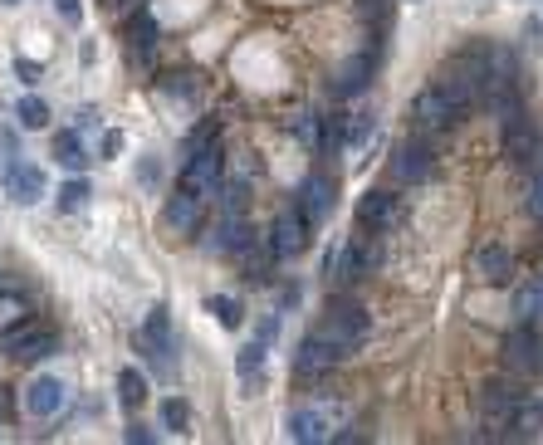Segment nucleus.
<instances>
[{"label": "nucleus", "mask_w": 543, "mask_h": 445, "mask_svg": "<svg viewBox=\"0 0 543 445\" xmlns=\"http://www.w3.org/2000/svg\"><path fill=\"white\" fill-rule=\"evenodd\" d=\"M523 386L519 377H490V382L480 386V406H484V435L490 441H504L509 435V421H514V406L523 401Z\"/></svg>", "instance_id": "nucleus-1"}, {"label": "nucleus", "mask_w": 543, "mask_h": 445, "mask_svg": "<svg viewBox=\"0 0 543 445\" xmlns=\"http://www.w3.org/2000/svg\"><path fill=\"white\" fill-rule=\"evenodd\" d=\"M504 372L509 377H539L543 372V338H539V323H514L504 333Z\"/></svg>", "instance_id": "nucleus-2"}, {"label": "nucleus", "mask_w": 543, "mask_h": 445, "mask_svg": "<svg viewBox=\"0 0 543 445\" xmlns=\"http://www.w3.org/2000/svg\"><path fill=\"white\" fill-rule=\"evenodd\" d=\"M504 157H509L514 167H523V171L543 167V138H539V128H533V118L523 108L504 113Z\"/></svg>", "instance_id": "nucleus-3"}, {"label": "nucleus", "mask_w": 543, "mask_h": 445, "mask_svg": "<svg viewBox=\"0 0 543 445\" xmlns=\"http://www.w3.org/2000/svg\"><path fill=\"white\" fill-rule=\"evenodd\" d=\"M460 113H465V108H455V103L445 99L441 83H426V89L411 99V123H416L421 132H451L455 123H460Z\"/></svg>", "instance_id": "nucleus-4"}, {"label": "nucleus", "mask_w": 543, "mask_h": 445, "mask_svg": "<svg viewBox=\"0 0 543 445\" xmlns=\"http://www.w3.org/2000/svg\"><path fill=\"white\" fill-rule=\"evenodd\" d=\"M377 265H382V245H377V240H367V235H353L343 250H338L333 279H338V284H353V279L372 274Z\"/></svg>", "instance_id": "nucleus-5"}, {"label": "nucleus", "mask_w": 543, "mask_h": 445, "mask_svg": "<svg viewBox=\"0 0 543 445\" xmlns=\"http://www.w3.org/2000/svg\"><path fill=\"white\" fill-rule=\"evenodd\" d=\"M396 216H402V196L387 187H372L363 201H357V226L367 230V235H377V230H392Z\"/></svg>", "instance_id": "nucleus-6"}, {"label": "nucleus", "mask_w": 543, "mask_h": 445, "mask_svg": "<svg viewBox=\"0 0 543 445\" xmlns=\"http://www.w3.org/2000/svg\"><path fill=\"white\" fill-rule=\"evenodd\" d=\"M323 338H333L338 347H353V343H363L367 338V314L357 304H328V318H323V328H318Z\"/></svg>", "instance_id": "nucleus-7"}, {"label": "nucleus", "mask_w": 543, "mask_h": 445, "mask_svg": "<svg viewBox=\"0 0 543 445\" xmlns=\"http://www.w3.org/2000/svg\"><path fill=\"white\" fill-rule=\"evenodd\" d=\"M304 245H308L304 211H284V216H275V226H269V255H275V259H294V255H304Z\"/></svg>", "instance_id": "nucleus-8"}, {"label": "nucleus", "mask_w": 543, "mask_h": 445, "mask_svg": "<svg viewBox=\"0 0 543 445\" xmlns=\"http://www.w3.org/2000/svg\"><path fill=\"white\" fill-rule=\"evenodd\" d=\"M220 167H226V157H220L216 142H211V147H196L191 162H187V171H181V187L196 191V196H206V191L220 181Z\"/></svg>", "instance_id": "nucleus-9"}, {"label": "nucleus", "mask_w": 543, "mask_h": 445, "mask_svg": "<svg viewBox=\"0 0 543 445\" xmlns=\"http://www.w3.org/2000/svg\"><path fill=\"white\" fill-rule=\"evenodd\" d=\"M343 353L347 347H338L333 338H323V333H308L304 338V347H299V357H294V372L299 377H308V372H328V367H338L343 362Z\"/></svg>", "instance_id": "nucleus-10"}, {"label": "nucleus", "mask_w": 543, "mask_h": 445, "mask_svg": "<svg viewBox=\"0 0 543 445\" xmlns=\"http://www.w3.org/2000/svg\"><path fill=\"white\" fill-rule=\"evenodd\" d=\"M44 167L40 162H11L5 167V191H11V201H20V206H35V201L44 196Z\"/></svg>", "instance_id": "nucleus-11"}, {"label": "nucleus", "mask_w": 543, "mask_h": 445, "mask_svg": "<svg viewBox=\"0 0 543 445\" xmlns=\"http://www.w3.org/2000/svg\"><path fill=\"white\" fill-rule=\"evenodd\" d=\"M431 162H435L431 142L416 138V142H406V147H396L392 171H396V181H421V177H431Z\"/></svg>", "instance_id": "nucleus-12"}, {"label": "nucleus", "mask_w": 543, "mask_h": 445, "mask_svg": "<svg viewBox=\"0 0 543 445\" xmlns=\"http://www.w3.org/2000/svg\"><path fill=\"white\" fill-rule=\"evenodd\" d=\"M64 406V382L60 377H30V386H25V411L30 416H54Z\"/></svg>", "instance_id": "nucleus-13"}, {"label": "nucleus", "mask_w": 543, "mask_h": 445, "mask_svg": "<svg viewBox=\"0 0 543 445\" xmlns=\"http://www.w3.org/2000/svg\"><path fill=\"white\" fill-rule=\"evenodd\" d=\"M167 226L181 230V235H191V230L201 226V196L187 187H177V196H167Z\"/></svg>", "instance_id": "nucleus-14"}, {"label": "nucleus", "mask_w": 543, "mask_h": 445, "mask_svg": "<svg viewBox=\"0 0 543 445\" xmlns=\"http://www.w3.org/2000/svg\"><path fill=\"white\" fill-rule=\"evenodd\" d=\"M475 269H480L484 284H509L514 274V255L504 245H480L475 250Z\"/></svg>", "instance_id": "nucleus-15"}, {"label": "nucleus", "mask_w": 543, "mask_h": 445, "mask_svg": "<svg viewBox=\"0 0 543 445\" xmlns=\"http://www.w3.org/2000/svg\"><path fill=\"white\" fill-rule=\"evenodd\" d=\"M299 211H304V220H323L328 211H333V181H328V177H308L304 191H299Z\"/></svg>", "instance_id": "nucleus-16"}, {"label": "nucleus", "mask_w": 543, "mask_h": 445, "mask_svg": "<svg viewBox=\"0 0 543 445\" xmlns=\"http://www.w3.org/2000/svg\"><path fill=\"white\" fill-rule=\"evenodd\" d=\"M514 318L519 323H543V279H523L514 289Z\"/></svg>", "instance_id": "nucleus-17"}, {"label": "nucleus", "mask_w": 543, "mask_h": 445, "mask_svg": "<svg viewBox=\"0 0 543 445\" xmlns=\"http://www.w3.org/2000/svg\"><path fill=\"white\" fill-rule=\"evenodd\" d=\"M372 69H377V50H363L357 60L343 64V74H338L333 89H338V93H363V89H367V74H372Z\"/></svg>", "instance_id": "nucleus-18"}, {"label": "nucleus", "mask_w": 543, "mask_h": 445, "mask_svg": "<svg viewBox=\"0 0 543 445\" xmlns=\"http://www.w3.org/2000/svg\"><path fill=\"white\" fill-rule=\"evenodd\" d=\"M289 435H294L299 445H318V441H328V416L323 411H294L289 416Z\"/></svg>", "instance_id": "nucleus-19"}, {"label": "nucleus", "mask_w": 543, "mask_h": 445, "mask_svg": "<svg viewBox=\"0 0 543 445\" xmlns=\"http://www.w3.org/2000/svg\"><path fill=\"white\" fill-rule=\"evenodd\" d=\"M54 162H60V167H69V171H84V167H89V152H84L79 128L54 132Z\"/></svg>", "instance_id": "nucleus-20"}, {"label": "nucleus", "mask_w": 543, "mask_h": 445, "mask_svg": "<svg viewBox=\"0 0 543 445\" xmlns=\"http://www.w3.org/2000/svg\"><path fill=\"white\" fill-rule=\"evenodd\" d=\"M543 431V396H523L519 406H514V421H509V435H519V441H529V435Z\"/></svg>", "instance_id": "nucleus-21"}, {"label": "nucleus", "mask_w": 543, "mask_h": 445, "mask_svg": "<svg viewBox=\"0 0 543 445\" xmlns=\"http://www.w3.org/2000/svg\"><path fill=\"white\" fill-rule=\"evenodd\" d=\"M206 308H211V314H216V323H220V328H230V333H236V328L245 323V308H240V298L211 294V298H206Z\"/></svg>", "instance_id": "nucleus-22"}, {"label": "nucleus", "mask_w": 543, "mask_h": 445, "mask_svg": "<svg viewBox=\"0 0 543 445\" xmlns=\"http://www.w3.org/2000/svg\"><path fill=\"white\" fill-rule=\"evenodd\" d=\"M250 245H255V230H250L245 220H226V226H220V250H236V255H250Z\"/></svg>", "instance_id": "nucleus-23"}, {"label": "nucleus", "mask_w": 543, "mask_h": 445, "mask_svg": "<svg viewBox=\"0 0 543 445\" xmlns=\"http://www.w3.org/2000/svg\"><path fill=\"white\" fill-rule=\"evenodd\" d=\"M118 392H123V406H142L148 401V377L138 367H123L118 372Z\"/></svg>", "instance_id": "nucleus-24"}, {"label": "nucleus", "mask_w": 543, "mask_h": 445, "mask_svg": "<svg viewBox=\"0 0 543 445\" xmlns=\"http://www.w3.org/2000/svg\"><path fill=\"white\" fill-rule=\"evenodd\" d=\"M89 196H93L89 181H84V177H69V181L60 187V211H84V206H89Z\"/></svg>", "instance_id": "nucleus-25"}, {"label": "nucleus", "mask_w": 543, "mask_h": 445, "mask_svg": "<svg viewBox=\"0 0 543 445\" xmlns=\"http://www.w3.org/2000/svg\"><path fill=\"white\" fill-rule=\"evenodd\" d=\"M132 40H138V50H152V44L162 40V25L152 20L148 11H138V15H132Z\"/></svg>", "instance_id": "nucleus-26"}, {"label": "nucleus", "mask_w": 543, "mask_h": 445, "mask_svg": "<svg viewBox=\"0 0 543 445\" xmlns=\"http://www.w3.org/2000/svg\"><path fill=\"white\" fill-rule=\"evenodd\" d=\"M162 421H167V431H187V425H191V406L181 401V396H167V401H162Z\"/></svg>", "instance_id": "nucleus-27"}, {"label": "nucleus", "mask_w": 543, "mask_h": 445, "mask_svg": "<svg viewBox=\"0 0 543 445\" xmlns=\"http://www.w3.org/2000/svg\"><path fill=\"white\" fill-rule=\"evenodd\" d=\"M15 113H20L25 128H44V123H50V103H44V99H20V103H15Z\"/></svg>", "instance_id": "nucleus-28"}, {"label": "nucleus", "mask_w": 543, "mask_h": 445, "mask_svg": "<svg viewBox=\"0 0 543 445\" xmlns=\"http://www.w3.org/2000/svg\"><path fill=\"white\" fill-rule=\"evenodd\" d=\"M25 314H30V304H25L20 294H11V289H5V294H0V328H15Z\"/></svg>", "instance_id": "nucleus-29"}, {"label": "nucleus", "mask_w": 543, "mask_h": 445, "mask_svg": "<svg viewBox=\"0 0 543 445\" xmlns=\"http://www.w3.org/2000/svg\"><path fill=\"white\" fill-rule=\"evenodd\" d=\"M142 338H152V343H167V338H172L167 308H152V314H148V328H142Z\"/></svg>", "instance_id": "nucleus-30"}, {"label": "nucleus", "mask_w": 543, "mask_h": 445, "mask_svg": "<svg viewBox=\"0 0 543 445\" xmlns=\"http://www.w3.org/2000/svg\"><path fill=\"white\" fill-rule=\"evenodd\" d=\"M529 211L543 220V167H533V181H529Z\"/></svg>", "instance_id": "nucleus-31"}, {"label": "nucleus", "mask_w": 543, "mask_h": 445, "mask_svg": "<svg viewBox=\"0 0 543 445\" xmlns=\"http://www.w3.org/2000/svg\"><path fill=\"white\" fill-rule=\"evenodd\" d=\"M260 357H265V343H250L245 353H240V372H255V367H260Z\"/></svg>", "instance_id": "nucleus-32"}, {"label": "nucleus", "mask_w": 543, "mask_h": 445, "mask_svg": "<svg viewBox=\"0 0 543 445\" xmlns=\"http://www.w3.org/2000/svg\"><path fill=\"white\" fill-rule=\"evenodd\" d=\"M54 11H60L64 20H74V25L84 20V5H79V0H54Z\"/></svg>", "instance_id": "nucleus-33"}, {"label": "nucleus", "mask_w": 543, "mask_h": 445, "mask_svg": "<svg viewBox=\"0 0 543 445\" xmlns=\"http://www.w3.org/2000/svg\"><path fill=\"white\" fill-rule=\"evenodd\" d=\"M15 74H20L25 83H40V74H44V69H40V64H30V60H15Z\"/></svg>", "instance_id": "nucleus-34"}, {"label": "nucleus", "mask_w": 543, "mask_h": 445, "mask_svg": "<svg viewBox=\"0 0 543 445\" xmlns=\"http://www.w3.org/2000/svg\"><path fill=\"white\" fill-rule=\"evenodd\" d=\"M123 152V132H103V157H118Z\"/></svg>", "instance_id": "nucleus-35"}, {"label": "nucleus", "mask_w": 543, "mask_h": 445, "mask_svg": "<svg viewBox=\"0 0 543 445\" xmlns=\"http://www.w3.org/2000/svg\"><path fill=\"white\" fill-rule=\"evenodd\" d=\"M128 441H132V445H152V441H157V435H152L148 425H132V431H128Z\"/></svg>", "instance_id": "nucleus-36"}, {"label": "nucleus", "mask_w": 543, "mask_h": 445, "mask_svg": "<svg viewBox=\"0 0 543 445\" xmlns=\"http://www.w3.org/2000/svg\"><path fill=\"white\" fill-rule=\"evenodd\" d=\"M275 333H279V318H265V323H260V343H269Z\"/></svg>", "instance_id": "nucleus-37"}, {"label": "nucleus", "mask_w": 543, "mask_h": 445, "mask_svg": "<svg viewBox=\"0 0 543 445\" xmlns=\"http://www.w3.org/2000/svg\"><path fill=\"white\" fill-rule=\"evenodd\" d=\"M103 5H108V11H123V5H132V0H103Z\"/></svg>", "instance_id": "nucleus-38"}, {"label": "nucleus", "mask_w": 543, "mask_h": 445, "mask_svg": "<svg viewBox=\"0 0 543 445\" xmlns=\"http://www.w3.org/2000/svg\"><path fill=\"white\" fill-rule=\"evenodd\" d=\"M5 289H11V274H5V269H0V294H5Z\"/></svg>", "instance_id": "nucleus-39"}, {"label": "nucleus", "mask_w": 543, "mask_h": 445, "mask_svg": "<svg viewBox=\"0 0 543 445\" xmlns=\"http://www.w3.org/2000/svg\"><path fill=\"white\" fill-rule=\"evenodd\" d=\"M0 5H20V0H0Z\"/></svg>", "instance_id": "nucleus-40"}]
</instances>
